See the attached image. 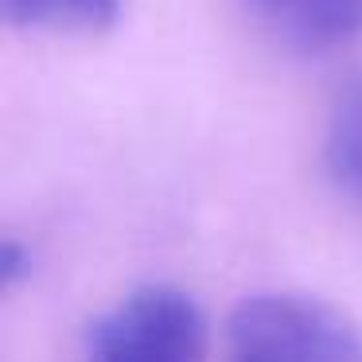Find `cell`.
<instances>
[{
    "label": "cell",
    "instance_id": "cell-3",
    "mask_svg": "<svg viewBox=\"0 0 362 362\" xmlns=\"http://www.w3.org/2000/svg\"><path fill=\"white\" fill-rule=\"evenodd\" d=\"M265 28L296 51H331L362 35V0H250Z\"/></svg>",
    "mask_w": 362,
    "mask_h": 362
},
{
    "label": "cell",
    "instance_id": "cell-2",
    "mask_svg": "<svg viewBox=\"0 0 362 362\" xmlns=\"http://www.w3.org/2000/svg\"><path fill=\"white\" fill-rule=\"evenodd\" d=\"M90 362H206V323L187 292L136 288L98 323Z\"/></svg>",
    "mask_w": 362,
    "mask_h": 362
},
{
    "label": "cell",
    "instance_id": "cell-5",
    "mask_svg": "<svg viewBox=\"0 0 362 362\" xmlns=\"http://www.w3.org/2000/svg\"><path fill=\"white\" fill-rule=\"evenodd\" d=\"M0 8L16 28H105L117 16V0H0Z\"/></svg>",
    "mask_w": 362,
    "mask_h": 362
},
{
    "label": "cell",
    "instance_id": "cell-4",
    "mask_svg": "<svg viewBox=\"0 0 362 362\" xmlns=\"http://www.w3.org/2000/svg\"><path fill=\"white\" fill-rule=\"evenodd\" d=\"M327 172L351 203L362 206V78L339 94L327 125Z\"/></svg>",
    "mask_w": 362,
    "mask_h": 362
},
{
    "label": "cell",
    "instance_id": "cell-1",
    "mask_svg": "<svg viewBox=\"0 0 362 362\" xmlns=\"http://www.w3.org/2000/svg\"><path fill=\"white\" fill-rule=\"evenodd\" d=\"M226 362H362V335L320 300L253 296L230 315Z\"/></svg>",
    "mask_w": 362,
    "mask_h": 362
}]
</instances>
